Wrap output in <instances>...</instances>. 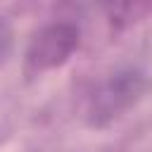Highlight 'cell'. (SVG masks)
Returning <instances> with one entry per match:
<instances>
[{"label": "cell", "instance_id": "6da1fadb", "mask_svg": "<svg viewBox=\"0 0 152 152\" xmlns=\"http://www.w3.org/2000/svg\"><path fill=\"white\" fill-rule=\"evenodd\" d=\"M147 90V78L140 69H119L109 78H104L88 102V124L90 126H107L119 119L126 109H131L142 93Z\"/></svg>", "mask_w": 152, "mask_h": 152}, {"label": "cell", "instance_id": "7a4b0ae2", "mask_svg": "<svg viewBox=\"0 0 152 152\" xmlns=\"http://www.w3.org/2000/svg\"><path fill=\"white\" fill-rule=\"evenodd\" d=\"M81 43V31L71 21H52L43 26L28 43L26 66L33 74L62 66Z\"/></svg>", "mask_w": 152, "mask_h": 152}, {"label": "cell", "instance_id": "3957f363", "mask_svg": "<svg viewBox=\"0 0 152 152\" xmlns=\"http://www.w3.org/2000/svg\"><path fill=\"white\" fill-rule=\"evenodd\" d=\"M10 45H12V31H10L7 21H2V19H0V62L7 57Z\"/></svg>", "mask_w": 152, "mask_h": 152}]
</instances>
